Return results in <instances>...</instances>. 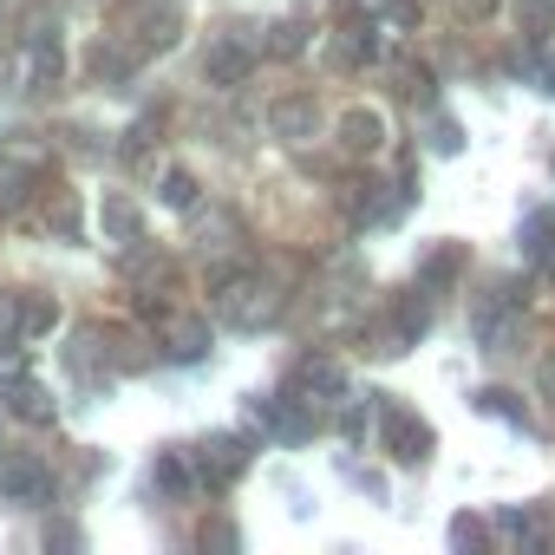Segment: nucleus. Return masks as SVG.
Returning <instances> with one entry per match:
<instances>
[{"instance_id": "obj_1", "label": "nucleus", "mask_w": 555, "mask_h": 555, "mask_svg": "<svg viewBox=\"0 0 555 555\" xmlns=\"http://www.w3.org/2000/svg\"><path fill=\"white\" fill-rule=\"evenodd\" d=\"M216 314L229 327L255 334V327H268L274 314H282V288L261 282V274H222V282H216Z\"/></svg>"}, {"instance_id": "obj_2", "label": "nucleus", "mask_w": 555, "mask_h": 555, "mask_svg": "<svg viewBox=\"0 0 555 555\" xmlns=\"http://www.w3.org/2000/svg\"><path fill=\"white\" fill-rule=\"evenodd\" d=\"M0 503H21V509L53 503V470H47L40 457H27V451L0 457Z\"/></svg>"}, {"instance_id": "obj_3", "label": "nucleus", "mask_w": 555, "mask_h": 555, "mask_svg": "<svg viewBox=\"0 0 555 555\" xmlns=\"http://www.w3.org/2000/svg\"><path fill=\"white\" fill-rule=\"evenodd\" d=\"M516 314H522V295H516V288H490V295H477L470 327H477V340H483L490 353H503L509 334H516Z\"/></svg>"}, {"instance_id": "obj_4", "label": "nucleus", "mask_w": 555, "mask_h": 555, "mask_svg": "<svg viewBox=\"0 0 555 555\" xmlns=\"http://www.w3.org/2000/svg\"><path fill=\"white\" fill-rule=\"evenodd\" d=\"M301 399L295 392H274V399H255V425L268 431V438H282V444H301L308 431H314V418L308 412H295Z\"/></svg>"}, {"instance_id": "obj_5", "label": "nucleus", "mask_w": 555, "mask_h": 555, "mask_svg": "<svg viewBox=\"0 0 555 555\" xmlns=\"http://www.w3.org/2000/svg\"><path fill=\"white\" fill-rule=\"evenodd\" d=\"M314 125H321L314 92H295V99H274V105H268V131L282 138V144H308V138H314Z\"/></svg>"}, {"instance_id": "obj_6", "label": "nucleus", "mask_w": 555, "mask_h": 555, "mask_svg": "<svg viewBox=\"0 0 555 555\" xmlns=\"http://www.w3.org/2000/svg\"><path fill=\"white\" fill-rule=\"evenodd\" d=\"M386 451H392L399 464H425V451H431V425L412 418L405 405H386Z\"/></svg>"}, {"instance_id": "obj_7", "label": "nucleus", "mask_w": 555, "mask_h": 555, "mask_svg": "<svg viewBox=\"0 0 555 555\" xmlns=\"http://www.w3.org/2000/svg\"><path fill=\"white\" fill-rule=\"evenodd\" d=\"M0 399H8V405H14V418H27V425H53V399H47V386H34L27 373H14Z\"/></svg>"}, {"instance_id": "obj_8", "label": "nucleus", "mask_w": 555, "mask_h": 555, "mask_svg": "<svg viewBox=\"0 0 555 555\" xmlns=\"http://www.w3.org/2000/svg\"><path fill=\"white\" fill-rule=\"evenodd\" d=\"M295 392H308L301 405H314V392H321V399H340V392H347V373H340L334 360H301V366H295Z\"/></svg>"}, {"instance_id": "obj_9", "label": "nucleus", "mask_w": 555, "mask_h": 555, "mask_svg": "<svg viewBox=\"0 0 555 555\" xmlns=\"http://www.w3.org/2000/svg\"><path fill=\"white\" fill-rule=\"evenodd\" d=\"M242 464H248L242 438H209L203 444V483H229V477H242Z\"/></svg>"}, {"instance_id": "obj_10", "label": "nucleus", "mask_w": 555, "mask_h": 555, "mask_svg": "<svg viewBox=\"0 0 555 555\" xmlns=\"http://www.w3.org/2000/svg\"><path fill=\"white\" fill-rule=\"evenodd\" d=\"M340 144H347V151H379V144H386V118L366 112V105H353V112L340 118Z\"/></svg>"}, {"instance_id": "obj_11", "label": "nucleus", "mask_w": 555, "mask_h": 555, "mask_svg": "<svg viewBox=\"0 0 555 555\" xmlns=\"http://www.w3.org/2000/svg\"><path fill=\"white\" fill-rule=\"evenodd\" d=\"M522 248L535 268H555V209H529L522 216Z\"/></svg>"}, {"instance_id": "obj_12", "label": "nucleus", "mask_w": 555, "mask_h": 555, "mask_svg": "<svg viewBox=\"0 0 555 555\" xmlns=\"http://www.w3.org/2000/svg\"><path fill=\"white\" fill-rule=\"evenodd\" d=\"M99 222H105V235H112V242H144V216H138V203H131V196H105Z\"/></svg>"}, {"instance_id": "obj_13", "label": "nucleus", "mask_w": 555, "mask_h": 555, "mask_svg": "<svg viewBox=\"0 0 555 555\" xmlns=\"http://www.w3.org/2000/svg\"><path fill=\"white\" fill-rule=\"evenodd\" d=\"M203 73H209L216 86H242V79L255 73V60H248L242 47H209V60H203Z\"/></svg>"}, {"instance_id": "obj_14", "label": "nucleus", "mask_w": 555, "mask_h": 555, "mask_svg": "<svg viewBox=\"0 0 555 555\" xmlns=\"http://www.w3.org/2000/svg\"><path fill=\"white\" fill-rule=\"evenodd\" d=\"M379 53V40H373V27H347L340 40H334V66H366Z\"/></svg>"}, {"instance_id": "obj_15", "label": "nucleus", "mask_w": 555, "mask_h": 555, "mask_svg": "<svg viewBox=\"0 0 555 555\" xmlns=\"http://www.w3.org/2000/svg\"><path fill=\"white\" fill-rule=\"evenodd\" d=\"M203 347H209V327H203V321L170 327V360H203Z\"/></svg>"}, {"instance_id": "obj_16", "label": "nucleus", "mask_w": 555, "mask_h": 555, "mask_svg": "<svg viewBox=\"0 0 555 555\" xmlns=\"http://www.w3.org/2000/svg\"><path fill=\"white\" fill-rule=\"evenodd\" d=\"M457 261H464L457 248H438V255L425 261V274H418V288H444V282H457Z\"/></svg>"}, {"instance_id": "obj_17", "label": "nucleus", "mask_w": 555, "mask_h": 555, "mask_svg": "<svg viewBox=\"0 0 555 555\" xmlns=\"http://www.w3.org/2000/svg\"><path fill=\"white\" fill-rule=\"evenodd\" d=\"M522 27H529V40H548L555 34V0H522Z\"/></svg>"}, {"instance_id": "obj_18", "label": "nucleus", "mask_w": 555, "mask_h": 555, "mask_svg": "<svg viewBox=\"0 0 555 555\" xmlns=\"http://www.w3.org/2000/svg\"><path fill=\"white\" fill-rule=\"evenodd\" d=\"M164 203H170V209H190V203H196V183H190V170H170V177H164Z\"/></svg>"}, {"instance_id": "obj_19", "label": "nucleus", "mask_w": 555, "mask_h": 555, "mask_svg": "<svg viewBox=\"0 0 555 555\" xmlns=\"http://www.w3.org/2000/svg\"><path fill=\"white\" fill-rule=\"evenodd\" d=\"M477 405H483V412H496V418H509V425H529V418H522V405H516V392H477Z\"/></svg>"}, {"instance_id": "obj_20", "label": "nucleus", "mask_w": 555, "mask_h": 555, "mask_svg": "<svg viewBox=\"0 0 555 555\" xmlns=\"http://www.w3.org/2000/svg\"><path fill=\"white\" fill-rule=\"evenodd\" d=\"M0 340H21V295H0Z\"/></svg>"}, {"instance_id": "obj_21", "label": "nucleus", "mask_w": 555, "mask_h": 555, "mask_svg": "<svg viewBox=\"0 0 555 555\" xmlns=\"http://www.w3.org/2000/svg\"><path fill=\"white\" fill-rule=\"evenodd\" d=\"M157 483H164V490L177 496V490L190 483V470H183V457H157Z\"/></svg>"}, {"instance_id": "obj_22", "label": "nucleus", "mask_w": 555, "mask_h": 555, "mask_svg": "<svg viewBox=\"0 0 555 555\" xmlns=\"http://www.w3.org/2000/svg\"><path fill=\"white\" fill-rule=\"evenodd\" d=\"M34 66H40V79H60V47L40 40V47H34Z\"/></svg>"}, {"instance_id": "obj_23", "label": "nucleus", "mask_w": 555, "mask_h": 555, "mask_svg": "<svg viewBox=\"0 0 555 555\" xmlns=\"http://www.w3.org/2000/svg\"><path fill=\"white\" fill-rule=\"evenodd\" d=\"M529 73H535V86H542V92H555V53H535V60H529Z\"/></svg>"}, {"instance_id": "obj_24", "label": "nucleus", "mask_w": 555, "mask_h": 555, "mask_svg": "<svg viewBox=\"0 0 555 555\" xmlns=\"http://www.w3.org/2000/svg\"><path fill=\"white\" fill-rule=\"evenodd\" d=\"M451 542H457V548H470V542H483V529H477L470 516H457V522H451Z\"/></svg>"}, {"instance_id": "obj_25", "label": "nucleus", "mask_w": 555, "mask_h": 555, "mask_svg": "<svg viewBox=\"0 0 555 555\" xmlns=\"http://www.w3.org/2000/svg\"><path fill=\"white\" fill-rule=\"evenodd\" d=\"M431 144H438V151H457L464 138H457V125H451V118H438V138H431Z\"/></svg>"}]
</instances>
